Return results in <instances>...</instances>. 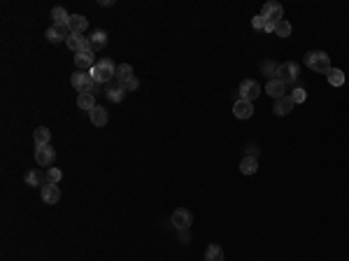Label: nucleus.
<instances>
[{"instance_id": "nucleus-1", "label": "nucleus", "mask_w": 349, "mask_h": 261, "mask_svg": "<svg viewBox=\"0 0 349 261\" xmlns=\"http://www.w3.org/2000/svg\"><path fill=\"white\" fill-rule=\"evenodd\" d=\"M114 73H116V65H114L112 58H107V56L98 58V63L93 65V70H91L96 84H110V82L114 80Z\"/></svg>"}, {"instance_id": "nucleus-2", "label": "nucleus", "mask_w": 349, "mask_h": 261, "mask_svg": "<svg viewBox=\"0 0 349 261\" xmlns=\"http://www.w3.org/2000/svg\"><path fill=\"white\" fill-rule=\"evenodd\" d=\"M303 63L308 65V68H312L314 73H324V75H328V70L333 68V65H331V56H328L326 51H321V49L308 51L305 58H303Z\"/></svg>"}, {"instance_id": "nucleus-3", "label": "nucleus", "mask_w": 349, "mask_h": 261, "mask_svg": "<svg viewBox=\"0 0 349 261\" xmlns=\"http://www.w3.org/2000/svg\"><path fill=\"white\" fill-rule=\"evenodd\" d=\"M70 84H73V89L77 91V93H93V89L98 87L96 80H93V75L86 73V70H77V73L70 77Z\"/></svg>"}, {"instance_id": "nucleus-4", "label": "nucleus", "mask_w": 349, "mask_h": 261, "mask_svg": "<svg viewBox=\"0 0 349 261\" xmlns=\"http://www.w3.org/2000/svg\"><path fill=\"white\" fill-rule=\"evenodd\" d=\"M240 100H247V103H254L261 93V87L256 80H242L240 82Z\"/></svg>"}, {"instance_id": "nucleus-5", "label": "nucleus", "mask_w": 349, "mask_h": 261, "mask_svg": "<svg viewBox=\"0 0 349 261\" xmlns=\"http://www.w3.org/2000/svg\"><path fill=\"white\" fill-rule=\"evenodd\" d=\"M282 14H284V9H282V5H277V2H266L263 9H261V16H263L266 24H270V26L279 24V21H282Z\"/></svg>"}, {"instance_id": "nucleus-6", "label": "nucleus", "mask_w": 349, "mask_h": 261, "mask_svg": "<svg viewBox=\"0 0 349 261\" xmlns=\"http://www.w3.org/2000/svg\"><path fill=\"white\" fill-rule=\"evenodd\" d=\"M296 77H298V63H296V61L279 63V68H277V80L284 82V84H293Z\"/></svg>"}, {"instance_id": "nucleus-7", "label": "nucleus", "mask_w": 349, "mask_h": 261, "mask_svg": "<svg viewBox=\"0 0 349 261\" xmlns=\"http://www.w3.org/2000/svg\"><path fill=\"white\" fill-rule=\"evenodd\" d=\"M96 63H98V58H96V51H93V49L79 51V54L75 56V65H77V70H86V73H91Z\"/></svg>"}, {"instance_id": "nucleus-8", "label": "nucleus", "mask_w": 349, "mask_h": 261, "mask_svg": "<svg viewBox=\"0 0 349 261\" xmlns=\"http://www.w3.org/2000/svg\"><path fill=\"white\" fill-rule=\"evenodd\" d=\"M105 98L110 103H121L123 98H126V89H123V84L116 77L110 84H105Z\"/></svg>"}, {"instance_id": "nucleus-9", "label": "nucleus", "mask_w": 349, "mask_h": 261, "mask_svg": "<svg viewBox=\"0 0 349 261\" xmlns=\"http://www.w3.org/2000/svg\"><path fill=\"white\" fill-rule=\"evenodd\" d=\"M56 159V152L51 149V145H42V147H35V163L42 166V168H49L51 163Z\"/></svg>"}, {"instance_id": "nucleus-10", "label": "nucleus", "mask_w": 349, "mask_h": 261, "mask_svg": "<svg viewBox=\"0 0 349 261\" xmlns=\"http://www.w3.org/2000/svg\"><path fill=\"white\" fill-rule=\"evenodd\" d=\"M70 35H73V33H70L68 26H58V24H51L47 28V33H44V38H47L49 42H65Z\"/></svg>"}, {"instance_id": "nucleus-11", "label": "nucleus", "mask_w": 349, "mask_h": 261, "mask_svg": "<svg viewBox=\"0 0 349 261\" xmlns=\"http://www.w3.org/2000/svg\"><path fill=\"white\" fill-rule=\"evenodd\" d=\"M191 221H194V217H191V212H189L187 208H177V210L172 212L170 224L177 228V231H182V228H189V226H191Z\"/></svg>"}, {"instance_id": "nucleus-12", "label": "nucleus", "mask_w": 349, "mask_h": 261, "mask_svg": "<svg viewBox=\"0 0 349 261\" xmlns=\"http://www.w3.org/2000/svg\"><path fill=\"white\" fill-rule=\"evenodd\" d=\"M68 28H70V33H75V35H84V31L89 28V19L81 14H70V19H68Z\"/></svg>"}, {"instance_id": "nucleus-13", "label": "nucleus", "mask_w": 349, "mask_h": 261, "mask_svg": "<svg viewBox=\"0 0 349 261\" xmlns=\"http://www.w3.org/2000/svg\"><path fill=\"white\" fill-rule=\"evenodd\" d=\"M65 44L73 49L75 54H79V51H86V49H91V42H89V38H84V35H70L68 40H65Z\"/></svg>"}, {"instance_id": "nucleus-14", "label": "nucleus", "mask_w": 349, "mask_h": 261, "mask_svg": "<svg viewBox=\"0 0 349 261\" xmlns=\"http://www.w3.org/2000/svg\"><path fill=\"white\" fill-rule=\"evenodd\" d=\"M293 105H296V103L291 100V96H282V98H277V100H275L272 112H275L277 117H286V114L293 110Z\"/></svg>"}, {"instance_id": "nucleus-15", "label": "nucleus", "mask_w": 349, "mask_h": 261, "mask_svg": "<svg viewBox=\"0 0 349 261\" xmlns=\"http://www.w3.org/2000/svg\"><path fill=\"white\" fill-rule=\"evenodd\" d=\"M58 198H61V189H58L56 184H44V187H42V201L47 205H56Z\"/></svg>"}, {"instance_id": "nucleus-16", "label": "nucleus", "mask_w": 349, "mask_h": 261, "mask_svg": "<svg viewBox=\"0 0 349 261\" xmlns=\"http://www.w3.org/2000/svg\"><path fill=\"white\" fill-rule=\"evenodd\" d=\"M233 114H235L237 119H249L254 114V103H247V100H237L235 105H233Z\"/></svg>"}, {"instance_id": "nucleus-17", "label": "nucleus", "mask_w": 349, "mask_h": 261, "mask_svg": "<svg viewBox=\"0 0 349 261\" xmlns=\"http://www.w3.org/2000/svg\"><path fill=\"white\" fill-rule=\"evenodd\" d=\"M284 89H286V84H284V82H279L277 77H275V80H268V84H266V93L272 96L275 100L284 96Z\"/></svg>"}, {"instance_id": "nucleus-18", "label": "nucleus", "mask_w": 349, "mask_h": 261, "mask_svg": "<svg viewBox=\"0 0 349 261\" xmlns=\"http://www.w3.org/2000/svg\"><path fill=\"white\" fill-rule=\"evenodd\" d=\"M89 42H91V49H93V51H100L103 47H107V33L105 31H93L89 35Z\"/></svg>"}, {"instance_id": "nucleus-19", "label": "nucleus", "mask_w": 349, "mask_h": 261, "mask_svg": "<svg viewBox=\"0 0 349 261\" xmlns=\"http://www.w3.org/2000/svg\"><path fill=\"white\" fill-rule=\"evenodd\" d=\"M89 117H91V122H93V126H105L107 119H110L107 110H105V107H100V105L93 107V110L89 112Z\"/></svg>"}, {"instance_id": "nucleus-20", "label": "nucleus", "mask_w": 349, "mask_h": 261, "mask_svg": "<svg viewBox=\"0 0 349 261\" xmlns=\"http://www.w3.org/2000/svg\"><path fill=\"white\" fill-rule=\"evenodd\" d=\"M33 140H35V147L49 145L51 142V130L47 126H40V129H35V133H33Z\"/></svg>"}, {"instance_id": "nucleus-21", "label": "nucleus", "mask_w": 349, "mask_h": 261, "mask_svg": "<svg viewBox=\"0 0 349 261\" xmlns=\"http://www.w3.org/2000/svg\"><path fill=\"white\" fill-rule=\"evenodd\" d=\"M77 105H79V110H84V112H91V110L96 107V93H79Z\"/></svg>"}, {"instance_id": "nucleus-22", "label": "nucleus", "mask_w": 349, "mask_h": 261, "mask_svg": "<svg viewBox=\"0 0 349 261\" xmlns=\"http://www.w3.org/2000/svg\"><path fill=\"white\" fill-rule=\"evenodd\" d=\"M240 171H242V175H254V173L259 171L256 156H244L242 161H240Z\"/></svg>"}, {"instance_id": "nucleus-23", "label": "nucleus", "mask_w": 349, "mask_h": 261, "mask_svg": "<svg viewBox=\"0 0 349 261\" xmlns=\"http://www.w3.org/2000/svg\"><path fill=\"white\" fill-rule=\"evenodd\" d=\"M24 179H26V184H28V187H44V184H42V182H44V175H42L40 171H35V168L26 173Z\"/></svg>"}, {"instance_id": "nucleus-24", "label": "nucleus", "mask_w": 349, "mask_h": 261, "mask_svg": "<svg viewBox=\"0 0 349 261\" xmlns=\"http://www.w3.org/2000/svg\"><path fill=\"white\" fill-rule=\"evenodd\" d=\"M114 77L121 82V84H123V82H128L130 77H135V75H133V65H128V63L116 65V73H114Z\"/></svg>"}, {"instance_id": "nucleus-25", "label": "nucleus", "mask_w": 349, "mask_h": 261, "mask_svg": "<svg viewBox=\"0 0 349 261\" xmlns=\"http://www.w3.org/2000/svg\"><path fill=\"white\" fill-rule=\"evenodd\" d=\"M205 261H224V250L214 243L207 245V250H205Z\"/></svg>"}, {"instance_id": "nucleus-26", "label": "nucleus", "mask_w": 349, "mask_h": 261, "mask_svg": "<svg viewBox=\"0 0 349 261\" xmlns=\"http://www.w3.org/2000/svg\"><path fill=\"white\" fill-rule=\"evenodd\" d=\"M326 77H328V84H331V87H342V84H345V73H342L340 68H331Z\"/></svg>"}, {"instance_id": "nucleus-27", "label": "nucleus", "mask_w": 349, "mask_h": 261, "mask_svg": "<svg viewBox=\"0 0 349 261\" xmlns=\"http://www.w3.org/2000/svg\"><path fill=\"white\" fill-rule=\"evenodd\" d=\"M68 19H70V14H68L63 7H54V9H51V24L68 26Z\"/></svg>"}, {"instance_id": "nucleus-28", "label": "nucleus", "mask_w": 349, "mask_h": 261, "mask_svg": "<svg viewBox=\"0 0 349 261\" xmlns=\"http://www.w3.org/2000/svg\"><path fill=\"white\" fill-rule=\"evenodd\" d=\"M275 35L277 38H289V35H291V24L282 19V21L275 26Z\"/></svg>"}, {"instance_id": "nucleus-29", "label": "nucleus", "mask_w": 349, "mask_h": 261, "mask_svg": "<svg viewBox=\"0 0 349 261\" xmlns=\"http://www.w3.org/2000/svg\"><path fill=\"white\" fill-rule=\"evenodd\" d=\"M277 68H279V65H277V63H272V61H266V63L261 65V70H263V75H268L270 80H275V77H277Z\"/></svg>"}, {"instance_id": "nucleus-30", "label": "nucleus", "mask_w": 349, "mask_h": 261, "mask_svg": "<svg viewBox=\"0 0 349 261\" xmlns=\"http://www.w3.org/2000/svg\"><path fill=\"white\" fill-rule=\"evenodd\" d=\"M63 177V173L58 171V168H49L47 171V184H58Z\"/></svg>"}, {"instance_id": "nucleus-31", "label": "nucleus", "mask_w": 349, "mask_h": 261, "mask_svg": "<svg viewBox=\"0 0 349 261\" xmlns=\"http://www.w3.org/2000/svg\"><path fill=\"white\" fill-rule=\"evenodd\" d=\"M308 98V91L303 89V87H298V89H293V93H291V100L293 103H303Z\"/></svg>"}, {"instance_id": "nucleus-32", "label": "nucleus", "mask_w": 349, "mask_h": 261, "mask_svg": "<svg viewBox=\"0 0 349 261\" xmlns=\"http://www.w3.org/2000/svg\"><path fill=\"white\" fill-rule=\"evenodd\" d=\"M140 87V82H138V77H130L128 82H123V89H126V93H130V91H135Z\"/></svg>"}, {"instance_id": "nucleus-33", "label": "nucleus", "mask_w": 349, "mask_h": 261, "mask_svg": "<svg viewBox=\"0 0 349 261\" xmlns=\"http://www.w3.org/2000/svg\"><path fill=\"white\" fill-rule=\"evenodd\" d=\"M252 26H254V28H256V31H263V28H266V19H263V16H254V19H252Z\"/></svg>"}, {"instance_id": "nucleus-34", "label": "nucleus", "mask_w": 349, "mask_h": 261, "mask_svg": "<svg viewBox=\"0 0 349 261\" xmlns=\"http://www.w3.org/2000/svg\"><path fill=\"white\" fill-rule=\"evenodd\" d=\"M179 243L182 245L189 243V228H182V231H179Z\"/></svg>"}, {"instance_id": "nucleus-35", "label": "nucleus", "mask_w": 349, "mask_h": 261, "mask_svg": "<svg viewBox=\"0 0 349 261\" xmlns=\"http://www.w3.org/2000/svg\"><path fill=\"white\" fill-rule=\"evenodd\" d=\"M98 5H100V7H112V5H114V0H100Z\"/></svg>"}, {"instance_id": "nucleus-36", "label": "nucleus", "mask_w": 349, "mask_h": 261, "mask_svg": "<svg viewBox=\"0 0 349 261\" xmlns=\"http://www.w3.org/2000/svg\"><path fill=\"white\" fill-rule=\"evenodd\" d=\"M247 156H259V147L249 145V154H247Z\"/></svg>"}]
</instances>
